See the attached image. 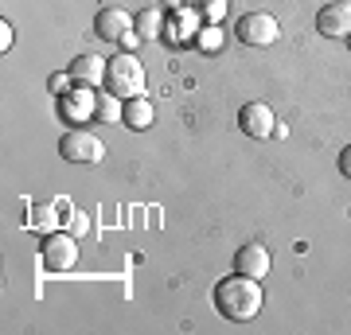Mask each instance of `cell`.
Wrapping results in <instances>:
<instances>
[{"label":"cell","instance_id":"obj_15","mask_svg":"<svg viewBox=\"0 0 351 335\" xmlns=\"http://www.w3.org/2000/svg\"><path fill=\"white\" fill-rule=\"evenodd\" d=\"M32 226H36V230H43V234H51V230L59 226L55 207H47V203H43V207H36V211H32Z\"/></svg>","mask_w":351,"mask_h":335},{"label":"cell","instance_id":"obj_23","mask_svg":"<svg viewBox=\"0 0 351 335\" xmlns=\"http://www.w3.org/2000/svg\"><path fill=\"white\" fill-rule=\"evenodd\" d=\"M348 47H351V36H348Z\"/></svg>","mask_w":351,"mask_h":335},{"label":"cell","instance_id":"obj_6","mask_svg":"<svg viewBox=\"0 0 351 335\" xmlns=\"http://www.w3.org/2000/svg\"><path fill=\"white\" fill-rule=\"evenodd\" d=\"M239 129L254 140H265V137H274L277 117H274V110H269L265 101H246V106L239 110Z\"/></svg>","mask_w":351,"mask_h":335},{"label":"cell","instance_id":"obj_18","mask_svg":"<svg viewBox=\"0 0 351 335\" xmlns=\"http://www.w3.org/2000/svg\"><path fill=\"white\" fill-rule=\"evenodd\" d=\"M199 8H203V16H207V20L215 24V20H219V16L226 12V0H203Z\"/></svg>","mask_w":351,"mask_h":335},{"label":"cell","instance_id":"obj_3","mask_svg":"<svg viewBox=\"0 0 351 335\" xmlns=\"http://www.w3.org/2000/svg\"><path fill=\"white\" fill-rule=\"evenodd\" d=\"M59 156L71 164H101L106 145L90 129H66L63 137H59Z\"/></svg>","mask_w":351,"mask_h":335},{"label":"cell","instance_id":"obj_17","mask_svg":"<svg viewBox=\"0 0 351 335\" xmlns=\"http://www.w3.org/2000/svg\"><path fill=\"white\" fill-rule=\"evenodd\" d=\"M86 230H90V219H86V214H82V211H71V214H66V234H86Z\"/></svg>","mask_w":351,"mask_h":335},{"label":"cell","instance_id":"obj_16","mask_svg":"<svg viewBox=\"0 0 351 335\" xmlns=\"http://www.w3.org/2000/svg\"><path fill=\"white\" fill-rule=\"evenodd\" d=\"M195 43H199V51H219V43H223V32H219L215 24H207L199 36H195Z\"/></svg>","mask_w":351,"mask_h":335},{"label":"cell","instance_id":"obj_22","mask_svg":"<svg viewBox=\"0 0 351 335\" xmlns=\"http://www.w3.org/2000/svg\"><path fill=\"white\" fill-rule=\"evenodd\" d=\"M137 43H145V39H141L137 32H129V36L121 39V51H137Z\"/></svg>","mask_w":351,"mask_h":335},{"label":"cell","instance_id":"obj_12","mask_svg":"<svg viewBox=\"0 0 351 335\" xmlns=\"http://www.w3.org/2000/svg\"><path fill=\"white\" fill-rule=\"evenodd\" d=\"M152 117H156V110H152V101L145 98V94H141V98H129L125 101V113H121V125H125V129H149L152 125Z\"/></svg>","mask_w":351,"mask_h":335},{"label":"cell","instance_id":"obj_21","mask_svg":"<svg viewBox=\"0 0 351 335\" xmlns=\"http://www.w3.org/2000/svg\"><path fill=\"white\" fill-rule=\"evenodd\" d=\"M339 172H343V175L351 179V145H348L343 152H339Z\"/></svg>","mask_w":351,"mask_h":335},{"label":"cell","instance_id":"obj_10","mask_svg":"<svg viewBox=\"0 0 351 335\" xmlns=\"http://www.w3.org/2000/svg\"><path fill=\"white\" fill-rule=\"evenodd\" d=\"M234 273H246L254 281H265L269 277V249L258 246V242H246V246L234 253Z\"/></svg>","mask_w":351,"mask_h":335},{"label":"cell","instance_id":"obj_7","mask_svg":"<svg viewBox=\"0 0 351 335\" xmlns=\"http://www.w3.org/2000/svg\"><path fill=\"white\" fill-rule=\"evenodd\" d=\"M316 32L328 39H348L351 36V0H332L316 12Z\"/></svg>","mask_w":351,"mask_h":335},{"label":"cell","instance_id":"obj_13","mask_svg":"<svg viewBox=\"0 0 351 335\" xmlns=\"http://www.w3.org/2000/svg\"><path fill=\"white\" fill-rule=\"evenodd\" d=\"M121 113H125V98H117V94H98V110H94V117H98L101 125H121Z\"/></svg>","mask_w":351,"mask_h":335},{"label":"cell","instance_id":"obj_2","mask_svg":"<svg viewBox=\"0 0 351 335\" xmlns=\"http://www.w3.org/2000/svg\"><path fill=\"white\" fill-rule=\"evenodd\" d=\"M145 86H149V78H145V66H141V59L133 51H121V55H113L106 62V90L110 94L129 101V98H141Z\"/></svg>","mask_w":351,"mask_h":335},{"label":"cell","instance_id":"obj_19","mask_svg":"<svg viewBox=\"0 0 351 335\" xmlns=\"http://www.w3.org/2000/svg\"><path fill=\"white\" fill-rule=\"evenodd\" d=\"M71 82H75V78H71V71H66V75H51L47 78L51 94H66V86H71Z\"/></svg>","mask_w":351,"mask_h":335},{"label":"cell","instance_id":"obj_8","mask_svg":"<svg viewBox=\"0 0 351 335\" xmlns=\"http://www.w3.org/2000/svg\"><path fill=\"white\" fill-rule=\"evenodd\" d=\"M94 110H98V94L90 86H75V90H66V94H59V113L71 125H86L94 117Z\"/></svg>","mask_w":351,"mask_h":335},{"label":"cell","instance_id":"obj_5","mask_svg":"<svg viewBox=\"0 0 351 335\" xmlns=\"http://www.w3.org/2000/svg\"><path fill=\"white\" fill-rule=\"evenodd\" d=\"M75 261H78L75 234L51 230V234L43 238V269H47V273H66V269H75Z\"/></svg>","mask_w":351,"mask_h":335},{"label":"cell","instance_id":"obj_14","mask_svg":"<svg viewBox=\"0 0 351 335\" xmlns=\"http://www.w3.org/2000/svg\"><path fill=\"white\" fill-rule=\"evenodd\" d=\"M160 8H141L137 16H133V32H137L141 39H156L160 36Z\"/></svg>","mask_w":351,"mask_h":335},{"label":"cell","instance_id":"obj_9","mask_svg":"<svg viewBox=\"0 0 351 335\" xmlns=\"http://www.w3.org/2000/svg\"><path fill=\"white\" fill-rule=\"evenodd\" d=\"M129 32H133V16L125 8H101L94 16V36L106 39V43H121Z\"/></svg>","mask_w":351,"mask_h":335},{"label":"cell","instance_id":"obj_11","mask_svg":"<svg viewBox=\"0 0 351 335\" xmlns=\"http://www.w3.org/2000/svg\"><path fill=\"white\" fill-rule=\"evenodd\" d=\"M106 62L101 55H78L75 62H71V78H75L78 86H106Z\"/></svg>","mask_w":351,"mask_h":335},{"label":"cell","instance_id":"obj_1","mask_svg":"<svg viewBox=\"0 0 351 335\" xmlns=\"http://www.w3.org/2000/svg\"><path fill=\"white\" fill-rule=\"evenodd\" d=\"M265 297H262V281H254L246 273H234V277H223L219 285H215V308L219 316L234 323H246L254 320L258 312H262Z\"/></svg>","mask_w":351,"mask_h":335},{"label":"cell","instance_id":"obj_4","mask_svg":"<svg viewBox=\"0 0 351 335\" xmlns=\"http://www.w3.org/2000/svg\"><path fill=\"white\" fill-rule=\"evenodd\" d=\"M234 36H239V43H246V47H269V43H277V36H281V24H277L269 12H246L234 24Z\"/></svg>","mask_w":351,"mask_h":335},{"label":"cell","instance_id":"obj_20","mask_svg":"<svg viewBox=\"0 0 351 335\" xmlns=\"http://www.w3.org/2000/svg\"><path fill=\"white\" fill-rule=\"evenodd\" d=\"M12 24H8V20H0V47H4V51H8V47H12Z\"/></svg>","mask_w":351,"mask_h":335}]
</instances>
